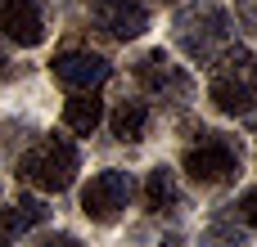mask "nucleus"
<instances>
[{
    "label": "nucleus",
    "mask_w": 257,
    "mask_h": 247,
    "mask_svg": "<svg viewBox=\"0 0 257 247\" xmlns=\"http://www.w3.org/2000/svg\"><path fill=\"white\" fill-rule=\"evenodd\" d=\"M208 99L230 112V117H253L257 108V54L244 45H226L217 54L212 81H208Z\"/></svg>",
    "instance_id": "1"
},
{
    "label": "nucleus",
    "mask_w": 257,
    "mask_h": 247,
    "mask_svg": "<svg viewBox=\"0 0 257 247\" xmlns=\"http://www.w3.org/2000/svg\"><path fill=\"white\" fill-rule=\"evenodd\" d=\"M77 148H72V140L68 135H50V140H41L36 148H27L23 153V162H18V176L32 184V189H41V194H63L72 180H77Z\"/></svg>",
    "instance_id": "2"
},
{
    "label": "nucleus",
    "mask_w": 257,
    "mask_h": 247,
    "mask_svg": "<svg viewBox=\"0 0 257 247\" xmlns=\"http://www.w3.org/2000/svg\"><path fill=\"white\" fill-rule=\"evenodd\" d=\"M239 171H244V148H239V140H230V135L203 130V135L185 148V176H190L194 184L217 189V184H230Z\"/></svg>",
    "instance_id": "3"
},
{
    "label": "nucleus",
    "mask_w": 257,
    "mask_h": 247,
    "mask_svg": "<svg viewBox=\"0 0 257 247\" xmlns=\"http://www.w3.org/2000/svg\"><path fill=\"white\" fill-rule=\"evenodd\" d=\"M176 40L190 58L212 63L226 45H230V14L221 4H194L176 18Z\"/></svg>",
    "instance_id": "4"
},
{
    "label": "nucleus",
    "mask_w": 257,
    "mask_h": 247,
    "mask_svg": "<svg viewBox=\"0 0 257 247\" xmlns=\"http://www.w3.org/2000/svg\"><path fill=\"white\" fill-rule=\"evenodd\" d=\"M131 189H136V184H131L126 171H99V176H90V184L81 189V212H86V220L113 225V220L126 212Z\"/></svg>",
    "instance_id": "5"
},
{
    "label": "nucleus",
    "mask_w": 257,
    "mask_h": 247,
    "mask_svg": "<svg viewBox=\"0 0 257 247\" xmlns=\"http://www.w3.org/2000/svg\"><path fill=\"white\" fill-rule=\"evenodd\" d=\"M90 22L113 40H136L149 27V9L140 0H90Z\"/></svg>",
    "instance_id": "6"
},
{
    "label": "nucleus",
    "mask_w": 257,
    "mask_h": 247,
    "mask_svg": "<svg viewBox=\"0 0 257 247\" xmlns=\"http://www.w3.org/2000/svg\"><path fill=\"white\" fill-rule=\"evenodd\" d=\"M50 68H54V81L68 86V90H95V86L108 81V63L90 50H63Z\"/></svg>",
    "instance_id": "7"
},
{
    "label": "nucleus",
    "mask_w": 257,
    "mask_h": 247,
    "mask_svg": "<svg viewBox=\"0 0 257 247\" xmlns=\"http://www.w3.org/2000/svg\"><path fill=\"white\" fill-rule=\"evenodd\" d=\"M0 32L23 50L41 45L45 40V18H41L36 0H0Z\"/></svg>",
    "instance_id": "8"
},
{
    "label": "nucleus",
    "mask_w": 257,
    "mask_h": 247,
    "mask_svg": "<svg viewBox=\"0 0 257 247\" xmlns=\"http://www.w3.org/2000/svg\"><path fill=\"white\" fill-rule=\"evenodd\" d=\"M136 81L145 86V90H154V94H190V76L172 63V54H163V50H149L140 63H136Z\"/></svg>",
    "instance_id": "9"
},
{
    "label": "nucleus",
    "mask_w": 257,
    "mask_h": 247,
    "mask_svg": "<svg viewBox=\"0 0 257 247\" xmlns=\"http://www.w3.org/2000/svg\"><path fill=\"white\" fill-rule=\"evenodd\" d=\"M99 122H104L99 94H95V90H72V99L63 104V126H68L72 135H90Z\"/></svg>",
    "instance_id": "10"
},
{
    "label": "nucleus",
    "mask_w": 257,
    "mask_h": 247,
    "mask_svg": "<svg viewBox=\"0 0 257 247\" xmlns=\"http://www.w3.org/2000/svg\"><path fill=\"white\" fill-rule=\"evenodd\" d=\"M145 202H149V212H176V207H181V184H176V171L154 166V171H149V180H145Z\"/></svg>",
    "instance_id": "11"
},
{
    "label": "nucleus",
    "mask_w": 257,
    "mask_h": 247,
    "mask_svg": "<svg viewBox=\"0 0 257 247\" xmlns=\"http://www.w3.org/2000/svg\"><path fill=\"white\" fill-rule=\"evenodd\" d=\"M145 126H149V108H145L140 99H122V104L113 108V135H117L122 144H140V140H145Z\"/></svg>",
    "instance_id": "12"
},
{
    "label": "nucleus",
    "mask_w": 257,
    "mask_h": 247,
    "mask_svg": "<svg viewBox=\"0 0 257 247\" xmlns=\"http://www.w3.org/2000/svg\"><path fill=\"white\" fill-rule=\"evenodd\" d=\"M199 247H244V234H235V230L221 220V225H212V230L199 238Z\"/></svg>",
    "instance_id": "13"
},
{
    "label": "nucleus",
    "mask_w": 257,
    "mask_h": 247,
    "mask_svg": "<svg viewBox=\"0 0 257 247\" xmlns=\"http://www.w3.org/2000/svg\"><path fill=\"white\" fill-rule=\"evenodd\" d=\"M239 216H244V220L257 230V189H248V194H244V202H239Z\"/></svg>",
    "instance_id": "14"
},
{
    "label": "nucleus",
    "mask_w": 257,
    "mask_h": 247,
    "mask_svg": "<svg viewBox=\"0 0 257 247\" xmlns=\"http://www.w3.org/2000/svg\"><path fill=\"white\" fill-rule=\"evenodd\" d=\"M32 247H81V243H77L72 234H45L41 243H32Z\"/></svg>",
    "instance_id": "15"
},
{
    "label": "nucleus",
    "mask_w": 257,
    "mask_h": 247,
    "mask_svg": "<svg viewBox=\"0 0 257 247\" xmlns=\"http://www.w3.org/2000/svg\"><path fill=\"white\" fill-rule=\"evenodd\" d=\"M0 76H9V63H5V54H0Z\"/></svg>",
    "instance_id": "16"
},
{
    "label": "nucleus",
    "mask_w": 257,
    "mask_h": 247,
    "mask_svg": "<svg viewBox=\"0 0 257 247\" xmlns=\"http://www.w3.org/2000/svg\"><path fill=\"white\" fill-rule=\"evenodd\" d=\"M163 4H172V0H163Z\"/></svg>",
    "instance_id": "17"
}]
</instances>
